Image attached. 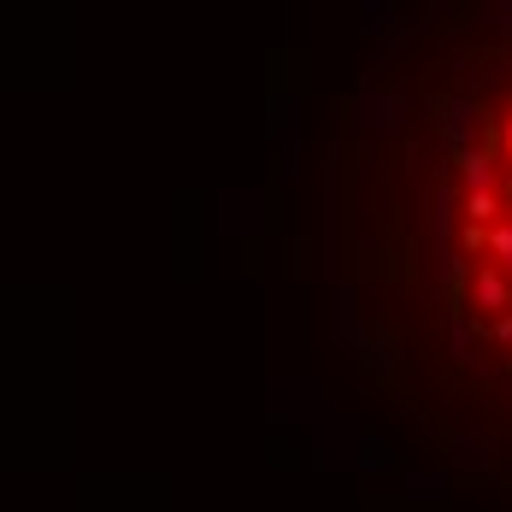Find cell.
<instances>
[{
    "instance_id": "6da1fadb",
    "label": "cell",
    "mask_w": 512,
    "mask_h": 512,
    "mask_svg": "<svg viewBox=\"0 0 512 512\" xmlns=\"http://www.w3.org/2000/svg\"><path fill=\"white\" fill-rule=\"evenodd\" d=\"M465 301L477 312H495V318L512 312V283L501 277V265H471L465 271Z\"/></svg>"
},
{
    "instance_id": "7a4b0ae2",
    "label": "cell",
    "mask_w": 512,
    "mask_h": 512,
    "mask_svg": "<svg viewBox=\"0 0 512 512\" xmlns=\"http://www.w3.org/2000/svg\"><path fill=\"white\" fill-rule=\"evenodd\" d=\"M454 171L465 177V195H501V177H495L489 148H465V154H454Z\"/></svg>"
},
{
    "instance_id": "3957f363",
    "label": "cell",
    "mask_w": 512,
    "mask_h": 512,
    "mask_svg": "<svg viewBox=\"0 0 512 512\" xmlns=\"http://www.w3.org/2000/svg\"><path fill=\"white\" fill-rule=\"evenodd\" d=\"M442 136H448L454 154L477 148V142H471V136H477V106L471 101H442Z\"/></svg>"
},
{
    "instance_id": "277c9868",
    "label": "cell",
    "mask_w": 512,
    "mask_h": 512,
    "mask_svg": "<svg viewBox=\"0 0 512 512\" xmlns=\"http://www.w3.org/2000/svg\"><path fill=\"white\" fill-rule=\"evenodd\" d=\"M401 112H407V106H401V95H365V101H359L365 130H395V124H401Z\"/></svg>"
},
{
    "instance_id": "5b68a950",
    "label": "cell",
    "mask_w": 512,
    "mask_h": 512,
    "mask_svg": "<svg viewBox=\"0 0 512 512\" xmlns=\"http://www.w3.org/2000/svg\"><path fill=\"white\" fill-rule=\"evenodd\" d=\"M460 212H465V224H477V230H489V224H501V195H465L460 201Z\"/></svg>"
},
{
    "instance_id": "8992f818",
    "label": "cell",
    "mask_w": 512,
    "mask_h": 512,
    "mask_svg": "<svg viewBox=\"0 0 512 512\" xmlns=\"http://www.w3.org/2000/svg\"><path fill=\"white\" fill-rule=\"evenodd\" d=\"M483 254L501 259V277L512 283V218H501V224H489V248Z\"/></svg>"
},
{
    "instance_id": "52a82bcc",
    "label": "cell",
    "mask_w": 512,
    "mask_h": 512,
    "mask_svg": "<svg viewBox=\"0 0 512 512\" xmlns=\"http://www.w3.org/2000/svg\"><path fill=\"white\" fill-rule=\"evenodd\" d=\"M460 454L483 465V460H489V436H460Z\"/></svg>"
},
{
    "instance_id": "ba28073f",
    "label": "cell",
    "mask_w": 512,
    "mask_h": 512,
    "mask_svg": "<svg viewBox=\"0 0 512 512\" xmlns=\"http://www.w3.org/2000/svg\"><path fill=\"white\" fill-rule=\"evenodd\" d=\"M442 283H465V259L454 254V248L442 254Z\"/></svg>"
},
{
    "instance_id": "9c48e42d",
    "label": "cell",
    "mask_w": 512,
    "mask_h": 512,
    "mask_svg": "<svg viewBox=\"0 0 512 512\" xmlns=\"http://www.w3.org/2000/svg\"><path fill=\"white\" fill-rule=\"evenodd\" d=\"M465 254H483V248H489V230H477V224H465Z\"/></svg>"
},
{
    "instance_id": "30bf717a",
    "label": "cell",
    "mask_w": 512,
    "mask_h": 512,
    "mask_svg": "<svg viewBox=\"0 0 512 512\" xmlns=\"http://www.w3.org/2000/svg\"><path fill=\"white\" fill-rule=\"evenodd\" d=\"M495 142H501V154H507V165H512V112L501 118V136H495Z\"/></svg>"
},
{
    "instance_id": "8fae6325",
    "label": "cell",
    "mask_w": 512,
    "mask_h": 512,
    "mask_svg": "<svg viewBox=\"0 0 512 512\" xmlns=\"http://www.w3.org/2000/svg\"><path fill=\"white\" fill-rule=\"evenodd\" d=\"M495 342H507V348H512V312H501V318H495Z\"/></svg>"
},
{
    "instance_id": "7c38bea8",
    "label": "cell",
    "mask_w": 512,
    "mask_h": 512,
    "mask_svg": "<svg viewBox=\"0 0 512 512\" xmlns=\"http://www.w3.org/2000/svg\"><path fill=\"white\" fill-rule=\"evenodd\" d=\"M495 18H501V30H512V6H495Z\"/></svg>"
}]
</instances>
